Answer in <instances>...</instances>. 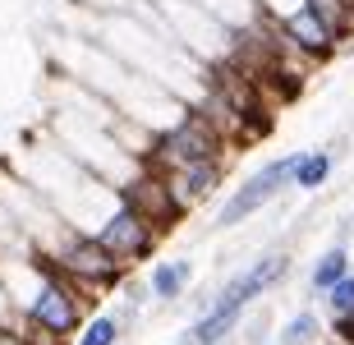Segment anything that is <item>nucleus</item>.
<instances>
[{
  "label": "nucleus",
  "mask_w": 354,
  "mask_h": 345,
  "mask_svg": "<svg viewBox=\"0 0 354 345\" xmlns=\"http://www.w3.org/2000/svg\"><path fill=\"white\" fill-rule=\"evenodd\" d=\"M97 41H102L115 60H124L129 69H138L143 79L161 83L166 93H175L184 106L203 93V60H194V55H189L180 41L161 28L157 5H152V14H147V24H138V14H133V10L102 14Z\"/></svg>",
  "instance_id": "obj_1"
},
{
  "label": "nucleus",
  "mask_w": 354,
  "mask_h": 345,
  "mask_svg": "<svg viewBox=\"0 0 354 345\" xmlns=\"http://www.w3.org/2000/svg\"><path fill=\"white\" fill-rule=\"evenodd\" d=\"M19 175H24L28 185L37 189L74 230H97L106 221V212L120 203L115 189L106 185V180H97L88 166H79L51 133H41V138L28 143L24 161H19Z\"/></svg>",
  "instance_id": "obj_2"
},
{
  "label": "nucleus",
  "mask_w": 354,
  "mask_h": 345,
  "mask_svg": "<svg viewBox=\"0 0 354 345\" xmlns=\"http://www.w3.org/2000/svg\"><path fill=\"white\" fill-rule=\"evenodd\" d=\"M286 277H290V253L286 249H272V253H263V258H253L249 267H239L235 277L221 281V286L207 295V304L194 313V322L180 332L175 345H221L225 336L244 322V313H249L267 290H276Z\"/></svg>",
  "instance_id": "obj_3"
},
{
  "label": "nucleus",
  "mask_w": 354,
  "mask_h": 345,
  "mask_svg": "<svg viewBox=\"0 0 354 345\" xmlns=\"http://www.w3.org/2000/svg\"><path fill=\"white\" fill-rule=\"evenodd\" d=\"M51 138L65 147L79 166H88L97 180H106L111 189H120L129 175H138V166H143L138 157L124 152V143L111 133V124H97V120L79 115V111H69V106L51 111Z\"/></svg>",
  "instance_id": "obj_4"
},
{
  "label": "nucleus",
  "mask_w": 354,
  "mask_h": 345,
  "mask_svg": "<svg viewBox=\"0 0 354 345\" xmlns=\"http://www.w3.org/2000/svg\"><path fill=\"white\" fill-rule=\"evenodd\" d=\"M41 263H46V272L65 277L69 286H79L92 304H97L102 295H115L120 281L129 277V263H120L111 249H102V244H97V235H88V230L65 235L51 253H41Z\"/></svg>",
  "instance_id": "obj_5"
},
{
  "label": "nucleus",
  "mask_w": 354,
  "mask_h": 345,
  "mask_svg": "<svg viewBox=\"0 0 354 345\" xmlns=\"http://www.w3.org/2000/svg\"><path fill=\"white\" fill-rule=\"evenodd\" d=\"M203 157H235V147H230V138L203 111L184 106L166 129L152 133V157H147V166L152 171H171L180 161H203Z\"/></svg>",
  "instance_id": "obj_6"
},
{
  "label": "nucleus",
  "mask_w": 354,
  "mask_h": 345,
  "mask_svg": "<svg viewBox=\"0 0 354 345\" xmlns=\"http://www.w3.org/2000/svg\"><path fill=\"white\" fill-rule=\"evenodd\" d=\"M152 5L161 14V28L194 60L212 65V60H225L230 55V24L216 10H207L203 0H152Z\"/></svg>",
  "instance_id": "obj_7"
},
{
  "label": "nucleus",
  "mask_w": 354,
  "mask_h": 345,
  "mask_svg": "<svg viewBox=\"0 0 354 345\" xmlns=\"http://www.w3.org/2000/svg\"><path fill=\"white\" fill-rule=\"evenodd\" d=\"M295 166H299V152H286V157H272L267 166H258L249 180H239V189L212 216V235L239 230L244 221H253V216L263 212V207H272L286 189H295Z\"/></svg>",
  "instance_id": "obj_8"
},
{
  "label": "nucleus",
  "mask_w": 354,
  "mask_h": 345,
  "mask_svg": "<svg viewBox=\"0 0 354 345\" xmlns=\"http://www.w3.org/2000/svg\"><path fill=\"white\" fill-rule=\"evenodd\" d=\"M88 313H92V299L79 290V286H69L65 277H46L37 286V295L28 299V308L19 313L24 322H32V327H46V332H55V336H69L74 341V332H79L83 322H88Z\"/></svg>",
  "instance_id": "obj_9"
},
{
  "label": "nucleus",
  "mask_w": 354,
  "mask_h": 345,
  "mask_svg": "<svg viewBox=\"0 0 354 345\" xmlns=\"http://www.w3.org/2000/svg\"><path fill=\"white\" fill-rule=\"evenodd\" d=\"M92 235H97V244H102V249H111L120 263H129V267L147 263V258L161 249L157 226H152L147 216H138L129 203H115V207L106 212V221L92 230Z\"/></svg>",
  "instance_id": "obj_10"
},
{
  "label": "nucleus",
  "mask_w": 354,
  "mask_h": 345,
  "mask_svg": "<svg viewBox=\"0 0 354 345\" xmlns=\"http://www.w3.org/2000/svg\"><path fill=\"white\" fill-rule=\"evenodd\" d=\"M115 194H120V203H129L138 216H147V221L157 226L161 239H166V235H171V230L184 221V216H189L180 203H175L171 185H166V175L152 171V166H138V175H129V180H124Z\"/></svg>",
  "instance_id": "obj_11"
},
{
  "label": "nucleus",
  "mask_w": 354,
  "mask_h": 345,
  "mask_svg": "<svg viewBox=\"0 0 354 345\" xmlns=\"http://www.w3.org/2000/svg\"><path fill=\"white\" fill-rule=\"evenodd\" d=\"M225 171H230V157H203V161H180V166H171V171H161V175H166L175 203H180L184 212H194V207H203L221 189Z\"/></svg>",
  "instance_id": "obj_12"
},
{
  "label": "nucleus",
  "mask_w": 354,
  "mask_h": 345,
  "mask_svg": "<svg viewBox=\"0 0 354 345\" xmlns=\"http://www.w3.org/2000/svg\"><path fill=\"white\" fill-rule=\"evenodd\" d=\"M276 24H281V32H286L308 60H331V55L341 51V37H336V32H331V28L322 24L304 0H295L290 10H281V14H276Z\"/></svg>",
  "instance_id": "obj_13"
},
{
  "label": "nucleus",
  "mask_w": 354,
  "mask_h": 345,
  "mask_svg": "<svg viewBox=\"0 0 354 345\" xmlns=\"http://www.w3.org/2000/svg\"><path fill=\"white\" fill-rule=\"evenodd\" d=\"M189 286H194V263H189V258H166V263H157V267H152V277H147V290H152L157 304H175V299H184Z\"/></svg>",
  "instance_id": "obj_14"
},
{
  "label": "nucleus",
  "mask_w": 354,
  "mask_h": 345,
  "mask_svg": "<svg viewBox=\"0 0 354 345\" xmlns=\"http://www.w3.org/2000/svg\"><path fill=\"white\" fill-rule=\"evenodd\" d=\"M350 272V249L345 244H331V249H322L313 258V272H308V295L313 299H322V295L336 286V281Z\"/></svg>",
  "instance_id": "obj_15"
},
{
  "label": "nucleus",
  "mask_w": 354,
  "mask_h": 345,
  "mask_svg": "<svg viewBox=\"0 0 354 345\" xmlns=\"http://www.w3.org/2000/svg\"><path fill=\"white\" fill-rule=\"evenodd\" d=\"M331 171H336V147H313V152H299V166H295V189L317 194V189L331 180Z\"/></svg>",
  "instance_id": "obj_16"
},
{
  "label": "nucleus",
  "mask_w": 354,
  "mask_h": 345,
  "mask_svg": "<svg viewBox=\"0 0 354 345\" xmlns=\"http://www.w3.org/2000/svg\"><path fill=\"white\" fill-rule=\"evenodd\" d=\"M120 336H124V322L111 308V313H88V322L74 332V345H120Z\"/></svg>",
  "instance_id": "obj_17"
},
{
  "label": "nucleus",
  "mask_w": 354,
  "mask_h": 345,
  "mask_svg": "<svg viewBox=\"0 0 354 345\" xmlns=\"http://www.w3.org/2000/svg\"><path fill=\"white\" fill-rule=\"evenodd\" d=\"M304 5H308V10H313L336 37H341V46L354 41V0H304Z\"/></svg>",
  "instance_id": "obj_18"
},
{
  "label": "nucleus",
  "mask_w": 354,
  "mask_h": 345,
  "mask_svg": "<svg viewBox=\"0 0 354 345\" xmlns=\"http://www.w3.org/2000/svg\"><path fill=\"white\" fill-rule=\"evenodd\" d=\"M322 336V318H317L313 308H299L290 322H281V332H276V345H313Z\"/></svg>",
  "instance_id": "obj_19"
},
{
  "label": "nucleus",
  "mask_w": 354,
  "mask_h": 345,
  "mask_svg": "<svg viewBox=\"0 0 354 345\" xmlns=\"http://www.w3.org/2000/svg\"><path fill=\"white\" fill-rule=\"evenodd\" d=\"M322 304H327V318H336V313H354V267L331 286L327 295H322Z\"/></svg>",
  "instance_id": "obj_20"
},
{
  "label": "nucleus",
  "mask_w": 354,
  "mask_h": 345,
  "mask_svg": "<svg viewBox=\"0 0 354 345\" xmlns=\"http://www.w3.org/2000/svg\"><path fill=\"white\" fill-rule=\"evenodd\" d=\"M19 327H24V341H28V345H74L69 336H55V332H46V327H32V322H24V318H19Z\"/></svg>",
  "instance_id": "obj_21"
},
{
  "label": "nucleus",
  "mask_w": 354,
  "mask_h": 345,
  "mask_svg": "<svg viewBox=\"0 0 354 345\" xmlns=\"http://www.w3.org/2000/svg\"><path fill=\"white\" fill-rule=\"evenodd\" d=\"M327 327H331V336H336L341 345H354V313H336Z\"/></svg>",
  "instance_id": "obj_22"
},
{
  "label": "nucleus",
  "mask_w": 354,
  "mask_h": 345,
  "mask_svg": "<svg viewBox=\"0 0 354 345\" xmlns=\"http://www.w3.org/2000/svg\"><path fill=\"white\" fill-rule=\"evenodd\" d=\"M0 345H28V341H24V327H19V318H14V322H0Z\"/></svg>",
  "instance_id": "obj_23"
},
{
  "label": "nucleus",
  "mask_w": 354,
  "mask_h": 345,
  "mask_svg": "<svg viewBox=\"0 0 354 345\" xmlns=\"http://www.w3.org/2000/svg\"><path fill=\"white\" fill-rule=\"evenodd\" d=\"M19 313H14V304H10V295H5V286H0V322H14Z\"/></svg>",
  "instance_id": "obj_24"
}]
</instances>
